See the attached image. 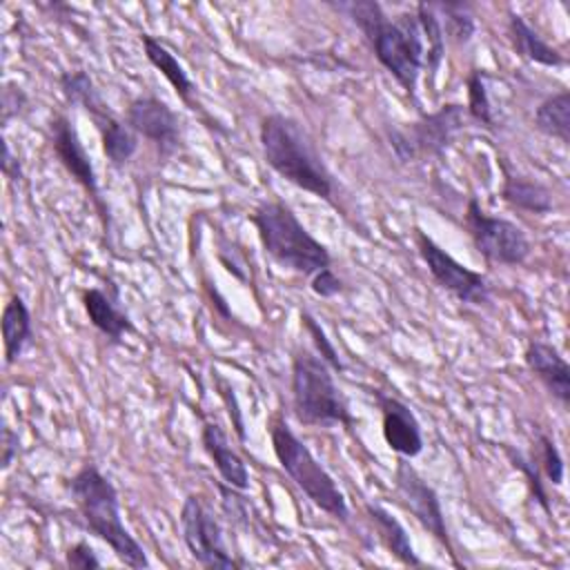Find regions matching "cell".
<instances>
[{"mask_svg": "<svg viewBox=\"0 0 570 570\" xmlns=\"http://www.w3.org/2000/svg\"><path fill=\"white\" fill-rule=\"evenodd\" d=\"M218 387H220V396L225 399V403L229 405V416L234 414V428H236V434L240 439H245V430H243V421H240V414H238V403H236V396H234V390L225 383V381H218Z\"/></svg>", "mask_w": 570, "mask_h": 570, "instance_id": "d590c367", "label": "cell"}, {"mask_svg": "<svg viewBox=\"0 0 570 570\" xmlns=\"http://www.w3.org/2000/svg\"><path fill=\"white\" fill-rule=\"evenodd\" d=\"M501 198L508 205L530 214H548L552 209V194L546 185L510 171H505V178L501 185Z\"/></svg>", "mask_w": 570, "mask_h": 570, "instance_id": "603a6c76", "label": "cell"}, {"mask_svg": "<svg viewBox=\"0 0 570 570\" xmlns=\"http://www.w3.org/2000/svg\"><path fill=\"white\" fill-rule=\"evenodd\" d=\"M365 512H367L370 521L374 523L381 541L385 543V548L390 550V554L394 559H399L403 566H421V559L416 557L403 523L392 512H387L379 503H367Z\"/></svg>", "mask_w": 570, "mask_h": 570, "instance_id": "44dd1931", "label": "cell"}, {"mask_svg": "<svg viewBox=\"0 0 570 570\" xmlns=\"http://www.w3.org/2000/svg\"><path fill=\"white\" fill-rule=\"evenodd\" d=\"M534 125L541 134L568 145L570 142V91L561 89L548 96L534 111Z\"/></svg>", "mask_w": 570, "mask_h": 570, "instance_id": "cb8c5ba5", "label": "cell"}, {"mask_svg": "<svg viewBox=\"0 0 570 570\" xmlns=\"http://www.w3.org/2000/svg\"><path fill=\"white\" fill-rule=\"evenodd\" d=\"M94 122H96V129L100 134V142H102V151L107 156V160L114 165V167H125L136 149H138V134L122 120H118L107 107L105 102L94 107L91 111H87Z\"/></svg>", "mask_w": 570, "mask_h": 570, "instance_id": "ac0fdd59", "label": "cell"}, {"mask_svg": "<svg viewBox=\"0 0 570 570\" xmlns=\"http://www.w3.org/2000/svg\"><path fill=\"white\" fill-rule=\"evenodd\" d=\"M67 490L73 497L91 534L102 539L125 566L136 570L149 568L145 548L134 539L120 519L118 490L96 465H82L67 481Z\"/></svg>", "mask_w": 570, "mask_h": 570, "instance_id": "3957f363", "label": "cell"}, {"mask_svg": "<svg viewBox=\"0 0 570 570\" xmlns=\"http://www.w3.org/2000/svg\"><path fill=\"white\" fill-rule=\"evenodd\" d=\"M200 441H203V448H205L207 456L216 465L220 479L225 481V485H232L238 492L247 490L249 488V472L245 468V461L229 445L227 434L223 432V428L218 423H205L203 430H200Z\"/></svg>", "mask_w": 570, "mask_h": 570, "instance_id": "e0dca14e", "label": "cell"}, {"mask_svg": "<svg viewBox=\"0 0 570 570\" xmlns=\"http://www.w3.org/2000/svg\"><path fill=\"white\" fill-rule=\"evenodd\" d=\"M394 481H396V494H399V501L403 503V508L421 523L423 530H428L454 557L445 517L441 510V501H439V494L434 492V488L407 461H399Z\"/></svg>", "mask_w": 570, "mask_h": 570, "instance_id": "8fae6325", "label": "cell"}, {"mask_svg": "<svg viewBox=\"0 0 570 570\" xmlns=\"http://www.w3.org/2000/svg\"><path fill=\"white\" fill-rule=\"evenodd\" d=\"M370 42L376 60L405 89L410 98L416 94L421 69H425V42L416 13H401L390 18L379 2L358 0L343 4Z\"/></svg>", "mask_w": 570, "mask_h": 570, "instance_id": "6da1fadb", "label": "cell"}, {"mask_svg": "<svg viewBox=\"0 0 570 570\" xmlns=\"http://www.w3.org/2000/svg\"><path fill=\"white\" fill-rule=\"evenodd\" d=\"M2 345H4V363L13 365L24 347L31 343V312L22 296L13 294L2 309Z\"/></svg>", "mask_w": 570, "mask_h": 570, "instance_id": "d6986e66", "label": "cell"}, {"mask_svg": "<svg viewBox=\"0 0 570 570\" xmlns=\"http://www.w3.org/2000/svg\"><path fill=\"white\" fill-rule=\"evenodd\" d=\"M465 87H468V105H465L468 116L485 127H492L494 118H492L490 96L485 87V73L481 69H472L465 78Z\"/></svg>", "mask_w": 570, "mask_h": 570, "instance_id": "4316f807", "label": "cell"}, {"mask_svg": "<svg viewBox=\"0 0 570 570\" xmlns=\"http://www.w3.org/2000/svg\"><path fill=\"white\" fill-rule=\"evenodd\" d=\"M312 292L321 298H334L343 292V281L332 272V267H325L312 276Z\"/></svg>", "mask_w": 570, "mask_h": 570, "instance_id": "d6a6232c", "label": "cell"}, {"mask_svg": "<svg viewBox=\"0 0 570 570\" xmlns=\"http://www.w3.org/2000/svg\"><path fill=\"white\" fill-rule=\"evenodd\" d=\"M439 9L445 13L448 31L454 36L456 42H468L474 33V18L468 13V7L463 2H443Z\"/></svg>", "mask_w": 570, "mask_h": 570, "instance_id": "f546056e", "label": "cell"}, {"mask_svg": "<svg viewBox=\"0 0 570 570\" xmlns=\"http://www.w3.org/2000/svg\"><path fill=\"white\" fill-rule=\"evenodd\" d=\"M421 33H423V42H425V67L436 73L445 53V40H443V27L441 20L434 11V4L428 2H419L414 7Z\"/></svg>", "mask_w": 570, "mask_h": 570, "instance_id": "d4e9b609", "label": "cell"}, {"mask_svg": "<svg viewBox=\"0 0 570 570\" xmlns=\"http://www.w3.org/2000/svg\"><path fill=\"white\" fill-rule=\"evenodd\" d=\"M416 249L436 285L450 292L456 301L468 305H483L490 301L488 278L481 272H474L459 263L428 234L416 232Z\"/></svg>", "mask_w": 570, "mask_h": 570, "instance_id": "30bf717a", "label": "cell"}, {"mask_svg": "<svg viewBox=\"0 0 570 570\" xmlns=\"http://www.w3.org/2000/svg\"><path fill=\"white\" fill-rule=\"evenodd\" d=\"M272 448L281 468L316 508L338 521H345L350 517L345 494L341 492L332 474L316 461L309 448L281 419L272 423Z\"/></svg>", "mask_w": 570, "mask_h": 570, "instance_id": "8992f818", "label": "cell"}, {"mask_svg": "<svg viewBox=\"0 0 570 570\" xmlns=\"http://www.w3.org/2000/svg\"><path fill=\"white\" fill-rule=\"evenodd\" d=\"M301 323H303L305 332L309 334L316 354H318L332 370L343 372L345 365H343V361H341V356H338V350H336L334 343L327 338V334H325V330L321 327V323H318L309 312H301Z\"/></svg>", "mask_w": 570, "mask_h": 570, "instance_id": "83f0119b", "label": "cell"}, {"mask_svg": "<svg viewBox=\"0 0 570 570\" xmlns=\"http://www.w3.org/2000/svg\"><path fill=\"white\" fill-rule=\"evenodd\" d=\"M503 450H505L508 459L512 461V465H514L517 470H521V472H523V476L528 479V485H530V492H532L534 501L543 508V512H546V514H550L548 492H546V488H543V481H541V474H539V470H537L534 461H532V459H525L521 452H517V450H512V448H508V445H505Z\"/></svg>", "mask_w": 570, "mask_h": 570, "instance_id": "f1b7e54d", "label": "cell"}, {"mask_svg": "<svg viewBox=\"0 0 570 570\" xmlns=\"http://www.w3.org/2000/svg\"><path fill=\"white\" fill-rule=\"evenodd\" d=\"M539 465L543 474L550 479V483L561 485L563 483V459L557 448V443L548 434H539Z\"/></svg>", "mask_w": 570, "mask_h": 570, "instance_id": "4dcf8cb0", "label": "cell"}, {"mask_svg": "<svg viewBox=\"0 0 570 570\" xmlns=\"http://www.w3.org/2000/svg\"><path fill=\"white\" fill-rule=\"evenodd\" d=\"M463 105L448 102L439 111L425 114L416 122L392 134V147L401 160L419 156H441L452 142L454 134L465 127Z\"/></svg>", "mask_w": 570, "mask_h": 570, "instance_id": "ba28073f", "label": "cell"}, {"mask_svg": "<svg viewBox=\"0 0 570 570\" xmlns=\"http://www.w3.org/2000/svg\"><path fill=\"white\" fill-rule=\"evenodd\" d=\"M525 365L543 387L563 405H570V365L559 350L546 341H532L525 347Z\"/></svg>", "mask_w": 570, "mask_h": 570, "instance_id": "2e32d148", "label": "cell"}, {"mask_svg": "<svg viewBox=\"0 0 570 570\" xmlns=\"http://www.w3.org/2000/svg\"><path fill=\"white\" fill-rule=\"evenodd\" d=\"M127 125L147 138L160 158H169L180 145L178 114L156 96H138L127 107Z\"/></svg>", "mask_w": 570, "mask_h": 570, "instance_id": "7c38bea8", "label": "cell"}, {"mask_svg": "<svg viewBox=\"0 0 570 570\" xmlns=\"http://www.w3.org/2000/svg\"><path fill=\"white\" fill-rule=\"evenodd\" d=\"M67 566L76 568V570H91V568H100V559L94 552V548L87 541H78L67 550Z\"/></svg>", "mask_w": 570, "mask_h": 570, "instance_id": "1f68e13d", "label": "cell"}, {"mask_svg": "<svg viewBox=\"0 0 570 570\" xmlns=\"http://www.w3.org/2000/svg\"><path fill=\"white\" fill-rule=\"evenodd\" d=\"M252 223L258 232L265 254L281 267L303 276H314L316 272L332 265L327 247L303 227V223L285 203L267 200L258 205L252 214Z\"/></svg>", "mask_w": 570, "mask_h": 570, "instance_id": "277c9868", "label": "cell"}, {"mask_svg": "<svg viewBox=\"0 0 570 570\" xmlns=\"http://www.w3.org/2000/svg\"><path fill=\"white\" fill-rule=\"evenodd\" d=\"M51 145H53V154L60 160V165L69 171V176L94 198L96 207L100 209V216L105 220L107 209L102 205L100 198V189H98V178L91 165L89 154L85 151L80 136L73 127V122L67 116H56L51 120ZM107 223V220H105Z\"/></svg>", "mask_w": 570, "mask_h": 570, "instance_id": "4fadbf2b", "label": "cell"}, {"mask_svg": "<svg viewBox=\"0 0 570 570\" xmlns=\"http://www.w3.org/2000/svg\"><path fill=\"white\" fill-rule=\"evenodd\" d=\"M183 541L196 563L212 570H234L236 559L227 552L223 530L212 510L198 494H187L180 508Z\"/></svg>", "mask_w": 570, "mask_h": 570, "instance_id": "9c48e42d", "label": "cell"}, {"mask_svg": "<svg viewBox=\"0 0 570 570\" xmlns=\"http://www.w3.org/2000/svg\"><path fill=\"white\" fill-rule=\"evenodd\" d=\"M376 401L381 407L383 439L390 445V450H394L403 459L419 456L423 450V434L421 423L410 410V405L390 394H376Z\"/></svg>", "mask_w": 570, "mask_h": 570, "instance_id": "5bb4252c", "label": "cell"}, {"mask_svg": "<svg viewBox=\"0 0 570 570\" xmlns=\"http://www.w3.org/2000/svg\"><path fill=\"white\" fill-rule=\"evenodd\" d=\"M58 82H60V91L69 105H80L85 111H89L102 102V98L98 96V91L94 87V80L82 69L65 71L58 78Z\"/></svg>", "mask_w": 570, "mask_h": 570, "instance_id": "484cf974", "label": "cell"}, {"mask_svg": "<svg viewBox=\"0 0 570 570\" xmlns=\"http://www.w3.org/2000/svg\"><path fill=\"white\" fill-rule=\"evenodd\" d=\"M265 163L287 183L332 200L334 178L305 129L289 116L269 114L258 129Z\"/></svg>", "mask_w": 570, "mask_h": 570, "instance_id": "7a4b0ae2", "label": "cell"}, {"mask_svg": "<svg viewBox=\"0 0 570 570\" xmlns=\"http://www.w3.org/2000/svg\"><path fill=\"white\" fill-rule=\"evenodd\" d=\"M140 42H142V49H145V56H147L149 65L156 67L165 76V80L171 85V89L176 91V96L183 102L191 105V94L196 91V87H194L191 78L187 76L185 67L178 62V58L160 40H156L149 33H142Z\"/></svg>", "mask_w": 570, "mask_h": 570, "instance_id": "7402d4cb", "label": "cell"}, {"mask_svg": "<svg viewBox=\"0 0 570 570\" xmlns=\"http://www.w3.org/2000/svg\"><path fill=\"white\" fill-rule=\"evenodd\" d=\"M508 33H510V40H512V47L528 60L537 62V65H543V67H563L566 65V58L563 53H559L554 47H550L541 36L539 31L525 22L523 16H517V13H510V20H508Z\"/></svg>", "mask_w": 570, "mask_h": 570, "instance_id": "ffe728a7", "label": "cell"}, {"mask_svg": "<svg viewBox=\"0 0 570 570\" xmlns=\"http://www.w3.org/2000/svg\"><path fill=\"white\" fill-rule=\"evenodd\" d=\"M18 432H13L9 425L2 428V436H0V450H2V456H0V463H2V470H9L13 459L18 456Z\"/></svg>", "mask_w": 570, "mask_h": 570, "instance_id": "e575fe53", "label": "cell"}, {"mask_svg": "<svg viewBox=\"0 0 570 570\" xmlns=\"http://www.w3.org/2000/svg\"><path fill=\"white\" fill-rule=\"evenodd\" d=\"M82 307L89 323L114 345H120L122 338L136 330L127 312L120 307L118 287L114 283H109L107 289H100V287L85 289Z\"/></svg>", "mask_w": 570, "mask_h": 570, "instance_id": "9a60e30c", "label": "cell"}, {"mask_svg": "<svg viewBox=\"0 0 570 570\" xmlns=\"http://www.w3.org/2000/svg\"><path fill=\"white\" fill-rule=\"evenodd\" d=\"M465 227L476 252L497 265H521L530 256V240L512 220L490 216L476 198L468 200Z\"/></svg>", "mask_w": 570, "mask_h": 570, "instance_id": "52a82bcc", "label": "cell"}, {"mask_svg": "<svg viewBox=\"0 0 570 570\" xmlns=\"http://www.w3.org/2000/svg\"><path fill=\"white\" fill-rule=\"evenodd\" d=\"M2 174H4L11 183H16V180H20V178H22L20 163L13 158L11 147H9V142H7V140H2Z\"/></svg>", "mask_w": 570, "mask_h": 570, "instance_id": "8d00e7d4", "label": "cell"}, {"mask_svg": "<svg viewBox=\"0 0 570 570\" xmlns=\"http://www.w3.org/2000/svg\"><path fill=\"white\" fill-rule=\"evenodd\" d=\"M24 102H27V98H24L22 89L7 85L2 91V125H7L13 116H20Z\"/></svg>", "mask_w": 570, "mask_h": 570, "instance_id": "836d02e7", "label": "cell"}, {"mask_svg": "<svg viewBox=\"0 0 570 570\" xmlns=\"http://www.w3.org/2000/svg\"><path fill=\"white\" fill-rule=\"evenodd\" d=\"M332 367L314 352H298L292 358V405L303 425L354 428V416L343 399Z\"/></svg>", "mask_w": 570, "mask_h": 570, "instance_id": "5b68a950", "label": "cell"}]
</instances>
